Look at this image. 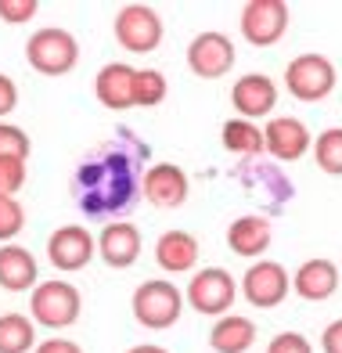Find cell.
<instances>
[{
	"mask_svg": "<svg viewBox=\"0 0 342 353\" xmlns=\"http://www.w3.org/2000/svg\"><path fill=\"white\" fill-rule=\"evenodd\" d=\"M238 51L227 33H217V29H205L188 43V69L199 79H220L234 69Z\"/></svg>",
	"mask_w": 342,
	"mask_h": 353,
	"instance_id": "obj_11",
	"label": "cell"
},
{
	"mask_svg": "<svg viewBox=\"0 0 342 353\" xmlns=\"http://www.w3.org/2000/svg\"><path fill=\"white\" fill-rule=\"evenodd\" d=\"M32 141L22 126L14 123H0V159H29Z\"/></svg>",
	"mask_w": 342,
	"mask_h": 353,
	"instance_id": "obj_27",
	"label": "cell"
},
{
	"mask_svg": "<svg viewBox=\"0 0 342 353\" xmlns=\"http://www.w3.org/2000/svg\"><path fill=\"white\" fill-rule=\"evenodd\" d=\"M26 61L40 76H69L79 61V43L69 29L43 26L26 40Z\"/></svg>",
	"mask_w": 342,
	"mask_h": 353,
	"instance_id": "obj_4",
	"label": "cell"
},
{
	"mask_svg": "<svg viewBox=\"0 0 342 353\" xmlns=\"http://www.w3.org/2000/svg\"><path fill=\"white\" fill-rule=\"evenodd\" d=\"M231 105L238 112V119H267L274 105H278V83L267 72H249L231 87Z\"/></svg>",
	"mask_w": 342,
	"mask_h": 353,
	"instance_id": "obj_15",
	"label": "cell"
},
{
	"mask_svg": "<svg viewBox=\"0 0 342 353\" xmlns=\"http://www.w3.org/2000/svg\"><path fill=\"white\" fill-rule=\"evenodd\" d=\"M288 288H292V278H288V270L278 260H252V267L241 274L238 292L245 296L249 307L274 310L278 303L288 299Z\"/></svg>",
	"mask_w": 342,
	"mask_h": 353,
	"instance_id": "obj_9",
	"label": "cell"
},
{
	"mask_svg": "<svg viewBox=\"0 0 342 353\" xmlns=\"http://www.w3.org/2000/svg\"><path fill=\"white\" fill-rule=\"evenodd\" d=\"M37 0H0V22H8V26H22L29 22L32 14H37Z\"/></svg>",
	"mask_w": 342,
	"mask_h": 353,
	"instance_id": "obj_30",
	"label": "cell"
},
{
	"mask_svg": "<svg viewBox=\"0 0 342 353\" xmlns=\"http://www.w3.org/2000/svg\"><path fill=\"white\" fill-rule=\"evenodd\" d=\"M126 126H119V141L101 144L97 152H90L76 170V202L90 220H108L116 213H126L130 202L141 195V176H137V155L144 148L137 141L126 144Z\"/></svg>",
	"mask_w": 342,
	"mask_h": 353,
	"instance_id": "obj_1",
	"label": "cell"
},
{
	"mask_svg": "<svg viewBox=\"0 0 342 353\" xmlns=\"http://www.w3.org/2000/svg\"><path fill=\"white\" fill-rule=\"evenodd\" d=\"M270 242H274V228L259 213H245V216L231 220V228H227V249L241 256V260H263Z\"/></svg>",
	"mask_w": 342,
	"mask_h": 353,
	"instance_id": "obj_17",
	"label": "cell"
},
{
	"mask_svg": "<svg viewBox=\"0 0 342 353\" xmlns=\"http://www.w3.org/2000/svg\"><path fill=\"white\" fill-rule=\"evenodd\" d=\"M339 83V72L332 65V58L324 54H296L285 65V87L296 101L303 105H317L324 98H332V90Z\"/></svg>",
	"mask_w": 342,
	"mask_h": 353,
	"instance_id": "obj_5",
	"label": "cell"
},
{
	"mask_svg": "<svg viewBox=\"0 0 342 353\" xmlns=\"http://www.w3.org/2000/svg\"><path fill=\"white\" fill-rule=\"evenodd\" d=\"M97 256V238L83 228V223H61L58 231H51L47 238V260L61 274H76L83 270Z\"/></svg>",
	"mask_w": 342,
	"mask_h": 353,
	"instance_id": "obj_10",
	"label": "cell"
},
{
	"mask_svg": "<svg viewBox=\"0 0 342 353\" xmlns=\"http://www.w3.org/2000/svg\"><path fill=\"white\" fill-rule=\"evenodd\" d=\"M155 263L166 274H191L199 267V238L191 231H181V228L162 231L155 242Z\"/></svg>",
	"mask_w": 342,
	"mask_h": 353,
	"instance_id": "obj_18",
	"label": "cell"
},
{
	"mask_svg": "<svg viewBox=\"0 0 342 353\" xmlns=\"http://www.w3.org/2000/svg\"><path fill=\"white\" fill-rule=\"evenodd\" d=\"M170 83L159 69H137L134 72V108H155L166 101Z\"/></svg>",
	"mask_w": 342,
	"mask_h": 353,
	"instance_id": "obj_25",
	"label": "cell"
},
{
	"mask_svg": "<svg viewBox=\"0 0 342 353\" xmlns=\"http://www.w3.org/2000/svg\"><path fill=\"white\" fill-rule=\"evenodd\" d=\"M14 108H19V83L0 72V123H4V116H11Z\"/></svg>",
	"mask_w": 342,
	"mask_h": 353,
	"instance_id": "obj_31",
	"label": "cell"
},
{
	"mask_svg": "<svg viewBox=\"0 0 342 353\" xmlns=\"http://www.w3.org/2000/svg\"><path fill=\"white\" fill-rule=\"evenodd\" d=\"M40 285V263L26 245H0V288L4 292H32Z\"/></svg>",
	"mask_w": 342,
	"mask_h": 353,
	"instance_id": "obj_20",
	"label": "cell"
},
{
	"mask_svg": "<svg viewBox=\"0 0 342 353\" xmlns=\"http://www.w3.org/2000/svg\"><path fill=\"white\" fill-rule=\"evenodd\" d=\"M130 310H134V321L148 332H166L173 328L184 314V292L166 278H148L134 288L130 296Z\"/></svg>",
	"mask_w": 342,
	"mask_h": 353,
	"instance_id": "obj_3",
	"label": "cell"
},
{
	"mask_svg": "<svg viewBox=\"0 0 342 353\" xmlns=\"http://www.w3.org/2000/svg\"><path fill=\"white\" fill-rule=\"evenodd\" d=\"M314 148V137L306 123L296 116H274L263 126V152L274 163H299V159Z\"/></svg>",
	"mask_w": 342,
	"mask_h": 353,
	"instance_id": "obj_13",
	"label": "cell"
},
{
	"mask_svg": "<svg viewBox=\"0 0 342 353\" xmlns=\"http://www.w3.org/2000/svg\"><path fill=\"white\" fill-rule=\"evenodd\" d=\"M134 65L126 61H108L101 65V72L94 76V94L108 112H126L134 108Z\"/></svg>",
	"mask_w": 342,
	"mask_h": 353,
	"instance_id": "obj_19",
	"label": "cell"
},
{
	"mask_svg": "<svg viewBox=\"0 0 342 353\" xmlns=\"http://www.w3.org/2000/svg\"><path fill=\"white\" fill-rule=\"evenodd\" d=\"M26 228V210L19 199H0V242H14Z\"/></svg>",
	"mask_w": 342,
	"mask_h": 353,
	"instance_id": "obj_28",
	"label": "cell"
},
{
	"mask_svg": "<svg viewBox=\"0 0 342 353\" xmlns=\"http://www.w3.org/2000/svg\"><path fill=\"white\" fill-rule=\"evenodd\" d=\"M26 176H29L26 159H0V199H19Z\"/></svg>",
	"mask_w": 342,
	"mask_h": 353,
	"instance_id": "obj_26",
	"label": "cell"
},
{
	"mask_svg": "<svg viewBox=\"0 0 342 353\" xmlns=\"http://www.w3.org/2000/svg\"><path fill=\"white\" fill-rule=\"evenodd\" d=\"M342 285V270L339 263H332L328 256H314V260H303L292 274V292L306 303H324L339 292Z\"/></svg>",
	"mask_w": 342,
	"mask_h": 353,
	"instance_id": "obj_14",
	"label": "cell"
},
{
	"mask_svg": "<svg viewBox=\"0 0 342 353\" xmlns=\"http://www.w3.org/2000/svg\"><path fill=\"white\" fill-rule=\"evenodd\" d=\"M126 353H170V350L159 346V343H137V346H130Z\"/></svg>",
	"mask_w": 342,
	"mask_h": 353,
	"instance_id": "obj_34",
	"label": "cell"
},
{
	"mask_svg": "<svg viewBox=\"0 0 342 353\" xmlns=\"http://www.w3.org/2000/svg\"><path fill=\"white\" fill-rule=\"evenodd\" d=\"M37 350V325L26 314H0V353H29Z\"/></svg>",
	"mask_w": 342,
	"mask_h": 353,
	"instance_id": "obj_23",
	"label": "cell"
},
{
	"mask_svg": "<svg viewBox=\"0 0 342 353\" xmlns=\"http://www.w3.org/2000/svg\"><path fill=\"white\" fill-rule=\"evenodd\" d=\"M288 19H292V11H288L285 0H249L238 14L241 40L252 43V47L281 43V37L288 33Z\"/></svg>",
	"mask_w": 342,
	"mask_h": 353,
	"instance_id": "obj_8",
	"label": "cell"
},
{
	"mask_svg": "<svg viewBox=\"0 0 342 353\" xmlns=\"http://www.w3.org/2000/svg\"><path fill=\"white\" fill-rule=\"evenodd\" d=\"M79 314H83V296H79V288L65 278L40 281L29 292V317L37 328L65 332L79 321Z\"/></svg>",
	"mask_w": 342,
	"mask_h": 353,
	"instance_id": "obj_2",
	"label": "cell"
},
{
	"mask_svg": "<svg viewBox=\"0 0 342 353\" xmlns=\"http://www.w3.org/2000/svg\"><path fill=\"white\" fill-rule=\"evenodd\" d=\"M256 346V321L245 314H223L209 328V350L213 353H249Z\"/></svg>",
	"mask_w": 342,
	"mask_h": 353,
	"instance_id": "obj_21",
	"label": "cell"
},
{
	"mask_svg": "<svg viewBox=\"0 0 342 353\" xmlns=\"http://www.w3.org/2000/svg\"><path fill=\"white\" fill-rule=\"evenodd\" d=\"M310 152H314V163H317L321 173L342 176V126H328V130H321Z\"/></svg>",
	"mask_w": 342,
	"mask_h": 353,
	"instance_id": "obj_24",
	"label": "cell"
},
{
	"mask_svg": "<svg viewBox=\"0 0 342 353\" xmlns=\"http://www.w3.org/2000/svg\"><path fill=\"white\" fill-rule=\"evenodd\" d=\"M220 144L231 155H241V159H256L263 155V126L252 123V119H227L220 126Z\"/></svg>",
	"mask_w": 342,
	"mask_h": 353,
	"instance_id": "obj_22",
	"label": "cell"
},
{
	"mask_svg": "<svg viewBox=\"0 0 342 353\" xmlns=\"http://www.w3.org/2000/svg\"><path fill=\"white\" fill-rule=\"evenodd\" d=\"M112 33H116V43L130 54H152L162 43V19L159 11L148 4H123L116 11V22H112Z\"/></svg>",
	"mask_w": 342,
	"mask_h": 353,
	"instance_id": "obj_7",
	"label": "cell"
},
{
	"mask_svg": "<svg viewBox=\"0 0 342 353\" xmlns=\"http://www.w3.org/2000/svg\"><path fill=\"white\" fill-rule=\"evenodd\" d=\"M141 195L148 199L155 210H181L191 195V181L184 166L177 163H152L141 176Z\"/></svg>",
	"mask_w": 342,
	"mask_h": 353,
	"instance_id": "obj_12",
	"label": "cell"
},
{
	"mask_svg": "<svg viewBox=\"0 0 342 353\" xmlns=\"http://www.w3.org/2000/svg\"><path fill=\"white\" fill-rule=\"evenodd\" d=\"M321 350L324 353H342V317H335L332 325L321 332Z\"/></svg>",
	"mask_w": 342,
	"mask_h": 353,
	"instance_id": "obj_33",
	"label": "cell"
},
{
	"mask_svg": "<svg viewBox=\"0 0 342 353\" xmlns=\"http://www.w3.org/2000/svg\"><path fill=\"white\" fill-rule=\"evenodd\" d=\"M141 231H137V223H130V220H108L101 234H97V256L112 267V270H126V267H134L137 263V256H141Z\"/></svg>",
	"mask_w": 342,
	"mask_h": 353,
	"instance_id": "obj_16",
	"label": "cell"
},
{
	"mask_svg": "<svg viewBox=\"0 0 342 353\" xmlns=\"http://www.w3.org/2000/svg\"><path fill=\"white\" fill-rule=\"evenodd\" d=\"M234 299H238V281L227 274L223 267H202V270H194L188 288H184V307L199 310L205 317L231 314Z\"/></svg>",
	"mask_w": 342,
	"mask_h": 353,
	"instance_id": "obj_6",
	"label": "cell"
},
{
	"mask_svg": "<svg viewBox=\"0 0 342 353\" xmlns=\"http://www.w3.org/2000/svg\"><path fill=\"white\" fill-rule=\"evenodd\" d=\"M32 353H83V346L72 343V339H65V335H51V339L37 343V350H32Z\"/></svg>",
	"mask_w": 342,
	"mask_h": 353,
	"instance_id": "obj_32",
	"label": "cell"
},
{
	"mask_svg": "<svg viewBox=\"0 0 342 353\" xmlns=\"http://www.w3.org/2000/svg\"><path fill=\"white\" fill-rule=\"evenodd\" d=\"M267 353H314V343L303 332H278L267 343Z\"/></svg>",
	"mask_w": 342,
	"mask_h": 353,
	"instance_id": "obj_29",
	"label": "cell"
}]
</instances>
